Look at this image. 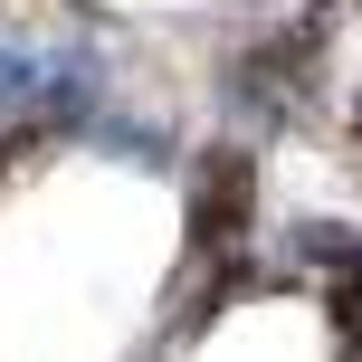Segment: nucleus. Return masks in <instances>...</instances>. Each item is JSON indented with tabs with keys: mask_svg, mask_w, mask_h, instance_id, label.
I'll return each instance as SVG.
<instances>
[{
	"mask_svg": "<svg viewBox=\"0 0 362 362\" xmlns=\"http://www.w3.org/2000/svg\"><path fill=\"white\" fill-rule=\"evenodd\" d=\"M95 95V67L67 48H0V124H57Z\"/></svg>",
	"mask_w": 362,
	"mask_h": 362,
	"instance_id": "f03ea898",
	"label": "nucleus"
},
{
	"mask_svg": "<svg viewBox=\"0 0 362 362\" xmlns=\"http://www.w3.org/2000/svg\"><path fill=\"white\" fill-rule=\"evenodd\" d=\"M248 210H257V163L219 144L210 163L191 172V248H200V257L238 248V238H248Z\"/></svg>",
	"mask_w": 362,
	"mask_h": 362,
	"instance_id": "7ed1b4c3",
	"label": "nucleus"
},
{
	"mask_svg": "<svg viewBox=\"0 0 362 362\" xmlns=\"http://www.w3.org/2000/svg\"><path fill=\"white\" fill-rule=\"evenodd\" d=\"M325 29H334V19L305 10V19H286V29H267L257 48H238L229 95H238L248 115H296V95H305V67H315V48H325Z\"/></svg>",
	"mask_w": 362,
	"mask_h": 362,
	"instance_id": "f257e3e1",
	"label": "nucleus"
}]
</instances>
